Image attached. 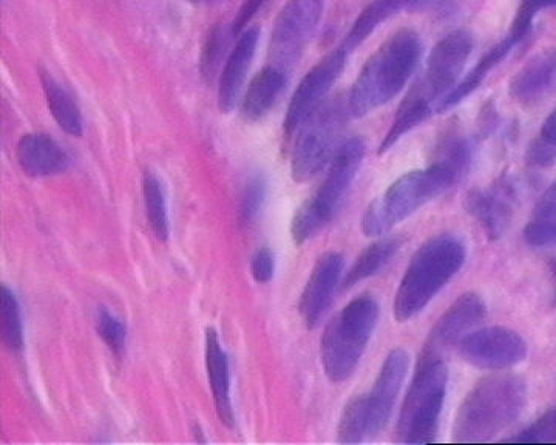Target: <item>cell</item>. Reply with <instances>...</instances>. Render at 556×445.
I'll use <instances>...</instances> for the list:
<instances>
[{
	"instance_id": "6da1fadb",
	"label": "cell",
	"mask_w": 556,
	"mask_h": 445,
	"mask_svg": "<svg viewBox=\"0 0 556 445\" xmlns=\"http://www.w3.org/2000/svg\"><path fill=\"white\" fill-rule=\"evenodd\" d=\"M473 46L470 33L464 30L450 33L437 43L428 58L422 78L399 105L393 124L380 144L379 155L390 151L404 135L433 115L434 105L439 107L450 91L455 89Z\"/></svg>"
},
{
	"instance_id": "7a4b0ae2",
	"label": "cell",
	"mask_w": 556,
	"mask_h": 445,
	"mask_svg": "<svg viewBox=\"0 0 556 445\" xmlns=\"http://www.w3.org/2000/svg\"><path fill=\"white\" fill-rule=\"evenodd\" d=\"M422 42L413 30L394 33L358 73L346 94L353 118H362L388 104L404 90L419 64Z\"/></svg>"
},
{
	"instance_id": "3957f363",
	"label": "cell",
	"mask_w": 556,
	"mask_h": 445,
	"mask_svg": "<svg viewBox=\"0 0 556 445\" xmlns=\"http://www.w3.org/2000/svg\"><path fill=\"white\" fill-rule=\"evenodd\" d=\"M467 258V246L453 233H441L427 240L409 262L402 277L393 312L397 322L415 319L460 271Z\"/></svg>"
},
{
	"instance_id": "277c9868",
	"label": "cell",
	"mask_w": 556,
	"mask_h": 445,
	"mask_svg": "<svg viewBox=\"0 0 556 445\" xmlns=\"http://www.w3.org/2000/svg\"><path fill=\"white\" fill-rule=\"evenodd\" d=\"M527 405L526 381L515 374L482 379L468 393L457 410L453 440L456 443H484L514 424Z\"/></svg>"
},
{
	"instance_id": "5b68a950",
	"label": "cell",
	"mask_w": 556,
	"mask_h": 445,
	"mask_svg": "<svg viewBox=\"0 0 556 445\" xmlns=\"http://www.w3.org/2000/svg\"><path fill=\"white\" fill-rule=\"evenodd\" d=\"M457 185L459 182L453 175L437 163H431L427 169L402 175L382 196L369 204L362 218V231L368 237L386 236L399 223L407 220Z\"/></svg>"
},
{
	"instance_id": "8992f818",
	"label": "cell",
	"mask_w": 556,
	"mask_h": 445,
	"mask_svg": "<svg viewBox=\"0 0 556 445\" xmlns=\"http://www.w3.org/2000/svg\"><path fill=\"white\" fill-rule=\"evenodd\" d=\"M365 153L367 144L362 138H350L340 144L316 195L292 218L291 236L295 244L309 242L338 217L364 163Z\"/></svg>"
},
{
	"instance_id": "52a82bcc",
	"label": "cell",
	"mask_w": 556,
	"mask_h": 445,
	"mask_svg": "<svg viewBox=\"0 0 556 445\" xmlns=\"http://www.w3.org/2000/svg\"><path fill=\"white\" fill-rule=\"evenodd\" d=\"M378 320V302L368 295L350 302L332 317L321 338V364L329 381L340 384L354 374Z\"/></svg>"
},
{
	"instance_id": "ba28073f",
	"label": "cell",
	"mask_w": 556,
	"mask_h": 445,
	"mask_svg": "<svg viewBox=\"0 0 556 445\" xmlns=\"http://www.w3.org/2000/svg\"><path fill=\"white\" fill-rule=\"evenodd\" d=\"M447 384L448 370L444 359L422 353L399 415L397 443L419 445L437 441Z\"/></svg>"
},
{
	"instance_id": "9c48e42d",
	"label": "cell",
	"mask_w": 556,
	"mask_h": 445,
	"mask_svg": "<svg viewBox=\"0 0 556 445\" xmlns=\"http://www.w3.org/2000/svg\"><path fill=\"white\" fill-rule=\"evenodd\" d=\"M353 118L346 97L325 102L298 130L291 153V175L294 181L313 180L331 163L348 122Z\"/></svg>"
},
{
	"instance_id": "30bf717a",
	"label": "cell",
	"mask_w": 556,
	"mask_h": 445,
	"mask_svg": "<svg viewBox=\"0 0 556 445\" xmlns=\"http://www.w3.org/2000/svg\"><path fill=\"white\" fill-rule=\"evenodd\" d=\"M321 14L324 0H288L270 33L269 64L291 73L317 31Z\"/></svg>"
},
{
	"instance_id": "8fae6325",
	"label": "cell",
	"mask_w": 556,
	"mask_h": 445,
	"mask_svg": "<svg viewBox=\"0 0 556 445\" xmlns=\"http://www.w3.org/2000/svg\"><path fill=\"white\" fill-rule=\"evenodd\" d=\"M346 60L348 53L340 47L306 73L292 94L283 122V134L288 141L327 102L329 91L345 71Z\"/></svg>"
},
{
	"instance_id": "7c38bea8",
	"label": "cell",
	"mask_w": 556,
	"mask_h": 445,
	"mask_svg": "<svg viewBox=\"0 0 556 445\" xmlns=\"http://www.w3.org/2000/svg\"><path fill=\"white\" fill-rule=\"evenodd\" d=\"M466 363L481 370L501 371L525 363L529 346L521 334L510 328H477L457 345Z\"/></svg>"
},
{
	"instance_id": "4fadbf2b",
	"label": "cell",
	"mask_w": 556,
	"mask_h": 445,
	"mask_svg": "<svg viewBox=\"0 0 556 445\" xmlns=\"http://www.w3.org/2000/svg\"><path fill=\"white\" fill-rule=\"evenodd\" d=\"M409 356L404 348H396L387 356L380 368L378 379L367 395L369 437L378 436L386 430L399 393L407 379Z\"/></svg>"
},
{
	"instance_id": "5bb4252c",
	"label": "cell",
	"mask_w": 556,
	"mask_h": 445,
	"mask_svg": "<svg viewBox=\"0 0 556 445\" xmlns=\"http://www.w3.org/2000/svg\"><path fill=\"white\" fill-rule=\"evenodd\" d=\"M485 317L486 306L481 295L477 293L460 295L434 325L422 353L442 357L444 352L459 345L467 334L477 330L479 325L484 322Z\"/></svg>"
},
{
	"instance_id": "9a60e30c",
	"label": "cell",
	"mask_w": 556,
	"mask_h": 445,
	"mask_svg": "<svg viewBox=\"0 0 556 445\" xmlns=\"http://www.w3.org/2000/svg\"><path fill=\"white\" fill-rule=\"evenodd\" d=\"M514 181L501 178L486 189H475L468 193L466 209L484 229L486 237L500 239L510 226L517 204Z\"/></svg>"
},
{
	"instance_id": "2e32d148",
	"label": "cell",
	"mask_w": 556,
	"mask_h": 445,
	"mask_svg": "<svg viewBox=\"0 0 556 445\" xmlns=\"http://www.w3.org/2000/svg\"><path fill=\"white\" fill-rule=\"evenodd\" d=\"M343 266L345 260L338 253L324 254L314 265L299 305L300 316L309 330L318 327L327 314L342 280Z\"/></svg>"
},
{
	"instance_id": "e0dca14e",
	"label": "cell",
	"mask_w": 556,
	"mask_h": 445,
	"mask_svg": "<svg viewBox=\"0 0 556 445\" xmlns=\"http://www.w3.org/2000/svg\"><path fill=\"white\" fill-rule=\"evenodd\" d=\"M258 39V28H248L241 33L236 47L226 58L218 81V107L223 113L232 112L239 104L241 90L257 51Z\"/></svg>"
},
{
	"instance_id": "ac0fdd59",
	"label": "cell",
	"mask_w": 556,
	"mask_h": 445,
	"mask_svg": "<svg viewBox=\"0 0 556 445\" xmlns=\"http://www.w3.org/2000/svg\"><path fill=\"white\" fill-rule=\"evenodd\" d=\"M17 162L28 177H53L70 166L67 152L53 138L43 134H27L17 144Z\"/></svg>"
},
{
	"instance_id": "d6986e66",
	"label": "cell",
	"mask_w": 556,
	"mask_h": 445,
	"mask_svg": "<svg viewBox=\"0 0 556 445\" xmlns=\"http://www.w3.org/2000/svg\"><path fill=\"white\" fill-rule=\"evenodd\" d=\"M289 73L276 65H266L254 76L241 100L240 115L247 123L262 122L274 107L288 86Z\"/></svg>"
},
{
	"instance_id": "ffe728a7",
	"label": "cell",
	"mask_w": 556,
	"mask_h": 445,
	"mask_svg": "<svg viewBox=\"0 0 556 445\" xmlns=\"http://www.w3.org/2000/svg\"><path fill=\"white\" fill-rule=\"evenodd\" d=\"M206 367L208 384L214 395L215 410L223 424L233 425L232 404H230L229 360L214 328L206 331Z\"/></svg>"
},
{
	"instance_id": "44dd1931",
	"label": "cell",
	"mask_w": 556,
	"mask_h": 445,
	"mask_svg": "<svg viewBox=\"0 0 556 445\" xmlns=\"http://www.w3.org/2000/svg\"><path fill=\"white\" fill-rule=\"evenodd\" d=\"M556 81V50L541 54L529 62L510 84V94L515 100L530 104L541 100Z\"/></svg>"
},
{
	"instance_id": "7402d4cb",
	"label": "cell",
	"mask_w": 556,
	"mask_h": 445,
	"mask_svg": "<svg viewBox=\"0 0 556 445\" xmlns=\"http://www.w3.org/2000/svg\"><path fill=\"white\" fill-rule=\"evenodd\" d=\"M402 10H420V0H372L354 22L342 43V49L350 54L367 41L383 22L401 13Z\"/></svg>"
},
{
	"instance_id": "603a6c76",
	"label": "cell",
	"mask_w": 556,
	"mask_h": 445,
	"mask_svg": "<svg viewBox=\"0 0 556 445\" xmlns=\"http://www.w3.org/2000/svg\"><path fill=\"white\" fill-rule=\"evenodd\" d=\"M402 244H404V240L401 237H388V239L369 244L348 271L342 282V290H351L357 283L364 282L386 269L401 251Z\"/></svg>"
},
{
	"instance_id": "cb8c5ba5",
	"label": "cell",
	"mask_w": 556,
	"mask_h": 445,
	"mask_svg": "<svg viewBox=\"0 0 556 445\" xmlns=\"http://www.w3.org/2000/svg\"><path fill=\"white\" fill-rule=\"evenodd\" d=\"M40 84L46 93L47 105L58 126L72 137H83V113L72 94L50 73L40 72Z\"/></svg>"
},
{
	"instance_id": "d4e9b609",
	"label": "cell",
	"mask_w": 556,
	"mask_h": 445,
	"mask_svg": "<svg viewBox=\"0 0 556 445\" xmlns=\"http://www.w3.org/2000/svg\"><path fill=\"white\" fill-rule=\"evenodd\" d=\"M514 46L515 42L511 41L510 38H506L503 42L497 43L493 49L486 51L485 56L481 58V61L475 65L473 71L468 73L463 81L456 84L455 89L450 91L447 97L444 98V101L439 104L438 112L448 111V109L455 107L456 104H459V102L466 100L467 97H470L471 93H475L486 78V75L507 56L508 51H510Z\"/></svg>"
},
{
	"instance_id": "484cf974",
	"label": "cell",
	"mask_w": 556,
	"mask_h": 445,
	"mask_svg": "<svg viewBox=\"0 0 556 445\" xmlns=\"http://www.w3.org/2000/svg\"><path fill=\"white\" fill-rule=\"evenodd\" d=\"M525 239L529 246L540 250L556 246V181L536 203L532 218L527 223Z\"/></svg>"
},
{
	"instance_id": "4316f807",
	"label": "cell",
	"mask_w": 556,
	"mask_h": 445,
	"mask_svg": "<svg viewBox=\"0 0 556 445\" xmlns=\"http://www.w3.org/2000/svg\"><path fill=\"white\" fill-rule=\"evenodd\" d=\"M142 196L146 215L153 236L160 242H167L170 236L169 213H167L166 191L163 182L153 173L142 175Z\"/></svg>"
},
{
	"instance_id": "83f0119b",
	"label": "cell",
	"mask_w": 556,
	"mask_h": 445,
	"mask_svg": "<svg viewBox=\"0 0 556 445\" xmlns=\"http://www.w3.org/2000/svg\"><path fill=\"white\" fill-rule=\"evenodd\" d=\"M369 437L367 395L356 396L340 416L338 441L340 444H361Z\"/></svg>"
},
{
	"instance_id": "f1b7e54d",
	"label": "cell",
	"mask_w": 556,
	"mask_h": 445,
	"mask_svg": "<svg viewBox=\"0 0 556 445\" xmlns=\"http://www.w3.org/2000/svg\"><path fill=\"white\" fill-rule=\"evenodd\" d=\"M229 38H236L232 30L225 25H217L208 31L206 41L200 56V72L204 79L212 81L217 76L223 61L226 62V51L229 47Z\"/></svg>"
},
{
	"instance_id": "f546056e",
	"label": "cell",
	"mask_w": 556,
	"mask_h": 445,
	"mask_svg": "<svg viewBox=\"0 0 556 445\" xmlns=\"http://www.w3.org/2000/svg\"><path fill=\"white\" fill-rule=\"evenodd\" d=\"M2 341L10 352L17 353L24 348V328H22L21 306L16 295L9 288L2 287Z\"/></svg>"
},
{
	"instance_id": "4dcf8cb0",
	"label": "cell",
	"mask_w": 556,
	"mask_h": 445,
	"mask_svg": "<svg viewBox=\"0 0 556 445\" xmlns=\"http://www.w3.org/2000/svg\"><path fill=\"white\" fill-rule=\"evenodd\" d=\"M268 196V180L265 175L255 174L244 185L240 200V223L251 226L262 214Z\"/></svg>"
},
{
	"instance_id": "1f68e13d",
	"label": "cell",
	"mask_w": 556,
	"mask_h": 445,
	"mask_svg": "<svg viewBox=\"0 0 556 445\" xmlns=\"http://www.w3.org/2000/svg\"><path fill=\"white\" fill-rule=\"evenodd\" d=\"M97 328L102 341L112 349L113 355L121 357L126 353L127 328L118 317L113 316L105 308H100L98 309Z\"/></svg>"
},
{
	"instance_id": "d6a6232c",
	"label": "cell",
	"mask_w": 556,
	"mask_h": 445,
	"mask_svg": "<svg viewBox=\"0 0 556 445\" xmlns=\"http://www.w3.org/2000/svg\"><path fill=\"white\" fill-rule=\"evenodd\" d=\"M506 443L544 444L556 443V407L538 418L533 424L511 437Z\"/></svg>"
},
{
	"instance_id": "836d02e7",
	"label": "cell",
	"mask_w": 556,
	"mask_h": 445,
	"mask_svg": "<svg viewBox=\"0 0 556 445\" xmlns=\"http://www.w3.org/2000/svg\"><path fill=\"white\" fill-rule=\"evenodd\" d=\"M548 7H556V0H521L517 17H515L514 25H511L510 35L508 38L515 43L521 41L522 38L532 28V22L535 20L541 10L548 9Z\"/></svg>"
},
{
	"instance_id": "e575fe53",
	"label": "cell",
	"mask_w": 556,
	"mask_h": 445,
	"mask_svg": "<svg viewBox=\"0 0 556 445\" xmlns=\"http://www.w3.org/2000/svg\"><path fill=\"white\" fill-rule=\"evenodd\" d=\"M251 272L257 283H268L276 272V258L268 247H263L251 262Z\"/></svg>"
},
{
	"instance_id": "d590c367",
	"label": "cell",
	"mask_w": 556,
	"mask_h": 445,
	"mask_svg": "<svg viewBox=\"0 0 556 445\" xmlns=\"http://www.w3.org/2000/svg\"><path fill=\"white\" fill-rule=\"evenodd\" d=\"M269 0H244L241 3L240 10L237 11L236 17H233L232 24H230V30L233 36H240L241 33L248 30V25L254 21L263 7L268 3Z\"/></svg>"
},
{
	"instance_id": "8d00e7d4",
	"label": "cell",
	"mask_w": 556,
	"mask_h": 445,
	"mask_svg": "<svg viewBox=\"0 0 556 445\" xmlns=\"http://www.w3.org/2000/svg\"><path fill=\"white\" fill-rule=\"evenodd\" d=\"M556 160V151L551 145L544 144L543 141H536L535 144L530 148L529 162L533 166H548Z\"/></svg>"
},
{
	"instance_id": "74e56055",
	"label": "cell",
	"mask_w": 556,
	"mask_h": 445,
	"mask_svg": "<svg viewBox=\"0 0 556 445\" xmlns=\"http://www.w3.org/2000/svg\"><path fill=\"white\" fill-rule=\"evenodd\" d=\"M541 141L556 151V111L552 112L541 127Z\"/></svg>"
},
{
	"instance_id": "f35d334b",
	"label": "cell",
	"mask_w": 556,
	"mask_h": 445,
	"mask_svg": "<svg viewBox=\"0 0 556 445\" xmlns=\"http://www.w3.org/2000/svg\"><path fill=\"white\" fill-rule=\"evenodd\" d=\"M453 0H422V10H447Z\"/></svg>"
},
{
	"instance_id": "ab89813d",
	"label": "cell",
	"mask_w": 556,
	"mask_h": 445,
	"mask_svg": "<svg viewBox=\"0 0 556 445\" xmlns=\"http://www.w3.org/2000/svg\"><path fill=\"white\" fill-rule=\"evenodd\" d=\"M552 274H554V284H555V305H556V262L554 265V269H552Z\"/></svg>"
}]
</instances>
